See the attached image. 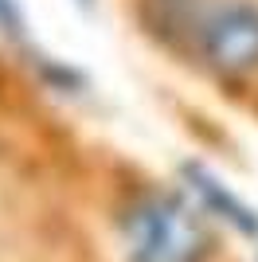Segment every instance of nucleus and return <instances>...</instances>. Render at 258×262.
<instances>
[{
	"instance_id": "f257e3e1",
	"label": "nucleus",
	"mask_w": 258,
	"mask_h": 262,
	"mask_svg": "<svg viewBox=\"0 0 258 262\" xmlns=\"http://www.w3.org/2000/svg\"><path fill=\"white\" fill-rule=\"evenodd\" d=\"M129 262H200L207 231L176 196H145L125 215Z\"/></svg>"
},
{
	"instance_id": "f03ea898",
	"label": "nucleus",
	"mask_w": 258,
	"mask_h": 262,
	"mask_svg": "<svg viewBox=\"0 0 258 262\" xmlns=\"http://www.w3.org/2000/svg\"><path fill=\"white\" fill-rule=\"evenodd\" d=\"M204 55L227 75H247L258 67V8L235 4L219 12L204 32Z\"/></svg>"
}]
</instances>
